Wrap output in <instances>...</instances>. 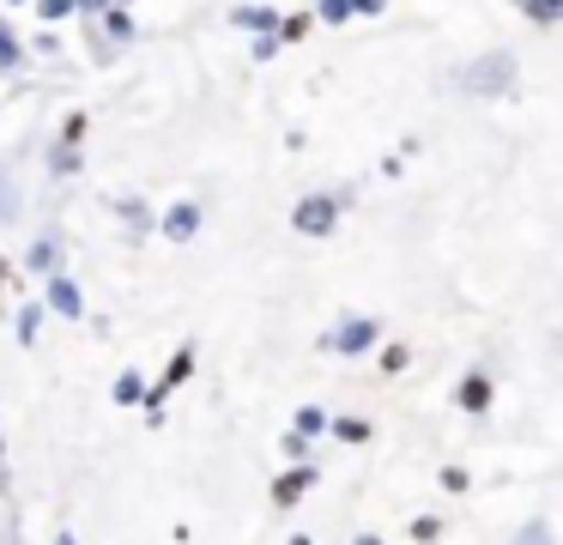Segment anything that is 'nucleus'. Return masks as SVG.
<instances>
[{"label":"nucleus","instance_id":"25","mask_svg":"<svg viewBox=\"0 0 563 545\" xmlns=\"http://www.w3.org/2000/svg\"><path fill=\"white\" fill-rule=\"evenodd\" d=\"M74 12H79V19H103V12H110V0H74Z\"/></svg>","mask_w":563,"mask_h":545},{"label":"nucleus","instance_id":"9","mask_svg":"<svg viewBox=\"0 0 563 545\" xmlns=\"http://www.w3.org/2000/svg\"><path fill=\"white\" fill-rule=\"evenodd\" d=\"M461 406H466V412H485V406H490V375H485V370H473V375L461 382Z\"/></svg>","mask_w":563,"mask_h":545},{"label":"nucleus","instance_id":"11","mask_svg":"<svg viewBox=\"0 0 563 545\" xmlns=\"http://www.w3.org/2000/svg\"><path fill=\"white\" fill-rule=\"evenodd\" d=\"M25 266L49 279V273H55V237H37V242H31V249H25Z\"/></svg>","mask_w":563,"mask_h":545},{"label":"nucleus","instance_id":"12","mask_svg":"<svg viewBox=\"0 0 563 545\" xmlns=\"http://www.w3.org/2000/svg\"><path fill=\"white\" fill-rule=\"evenodd\" d=\"M19 61H25V43H19V36H13V24L0 19V73H13Z\"/></svg>","mask_w":563,"mask_h":545},{"label":"nucleus","instance_id":"24","mask_svg":"<svg viewBox=\"0 0 563 545\" xmlns=\"http://www.w3.org/2000/svg\"><path fill=\"white\" fill-rule=\"evenodd\" d=\"M37 12H43V19H67V12H74V0H37Z\"/></svg>","mask_w":563,"mask_h":545},{"label":"nucleus","instance_id":"16","mask_svg":"<svg viewBox=\"0 0 563 545\" xmlns=\"http://www.w3.org/2000/svg\"><path fill=\"white\" fill-rule=\"evenodd\" d=\"M321 430H328V412H321V406L297 412V436H303V443H309V436H321Z\"/></svg>","mask_w":563,"mask_h":545},{"label":"nucleus","instance_id":"5","mask_svg":"<svg viewBox=\"0 0 563 545\" xmlns=\"http://www.w3.org/2000/svg\"><path fill=\"white\" fill-rule=\"evenodd\" d=\"M49 309L67 315V321H79V315H86V297H79V285L67 273H49Z\"/></svg>","mask_w":563,"mask_h":545},{"label":"nucleus","instance_id":"1","mask_svg":"<svg viewBox=\"0 0 563 545\" xmlns=\"http://www.w3.org/2000/svg\"><path fill=\"white\" fill-rule=\"evenodd\" d=\"M461 85L473 97H503L515 85V55L509 48H490V55H478V61H466L461 67Z\"/></svg>","mask_w":563,"mask_h":545},{"label":"nucleus","instance_id":"2","mask_svg":"<svg viewBox=\"0 0 563 545\" xmlns=\"http://www.w3.org/2000/svg\"><path fill=\"white\" fill-rule=\"evenodd\" d=\"M382 339V321H369V315H345L333 334H321V351H340V358H357V351H369Z\"/></svg>","mask_w":563,"mask_h":545},{"label":"nucleus","instance_id":"6","mask_svg":"<svg viewBox=\"0 0 563 545\" xmlns=\"http://www.w3.org/2000/svg\"><path fill=\"white\" fill-rule=\"evenodd\" d=\"M316 479H321V467H291L279 484H273V503H279V509H291V503H297V497H303Z\"/></svg>","mask_w":563,"mask_h":545},{"label":"nucleus","instance_id":"23","mask_svg":"<svg viewBox=\"0 0 563 545\" xmlns=\"http://www.w3.org/2000/svg\"><path fill=\"white\" fill-rule=\"evenodd\" d=\"M515 545H551V527H545V521H533V527H521V539H515Z\"/></svg>","mask_w":563,"mask_h":545},{"label":"nucleus","instance_id":"19","mask_svg":"<svg viewBox=\"0 0 563 545\" xmlns=\"http://www.w3.org/2000/svg\"><path fill=\"white\" fill-rule=\"evenodd\" d=\"M309 24H316V19L297 12V19H279V31H273V36H279V43H297V36H309Z\"/></svg>","mask_w":563,"mask_h":545},{"label":"nucleus","instance_id":"20","mask_svg":"<svg viewBox=\"0 0 563 545\" xmlns=\"http://www.w3.org/2000/svg\"><path fill=\"white\" fill-rule=\"evenodd\" d=\"M49 170H55V176H74V170H79V152H74V145H55Z\"/></svg>","mask_w":563,"mask_h":545},{"label":"nucleus","instance_id":"14","mask_svg":"<svg viewBox=\"0 0 563 545\" xmlns=\"http://www.w3.org/2000/svg\"><path fill=\"white\" fill-rule=\"evenodd\" d=\"M140 400H146V382H140L134 370L115 375V406H140Z\"/></svg>","mask_w":563,"mask_h":545},{"label":"nucleus","instance_id":"28","mask_svg":"<svg viewBox=\"0 0 563 545\" xmlns=\"http://www.w3.org/2000/svg\"><path fill=\"white\" fill-rule=\"evenodd\" d=\"M352 545H382V539H376V533H357V539H352Z\"/></svg>","mask_w":563,"mask_h":545},{"label":"nucleus","instance_id":"3","mask_svg":"<svg viewBox=\"0 0 563 545\" xmlns=\"http://www.w3.org/2000/svg\"><path fill=\"white\" fill-rule=\"evenodd\" d=\"M333 218H340V194H303L297 212H291V225L303 230V237H328Z\"/></svg>","mask_w":563,"mask_h":545},{"label":"nucleus","instance_id":"4","mask_svg":"<svg viewBox=\"0 0 563 545\" xmlns=\"http://www.w3.org/2000/svg\"><path fill=\"white\" fill-rule=\"evenodd\" d=\"M158 230H164V237H170V242H188V237H195V230H200V206H195V200H176L170 212L158 218Z\"/></svg>","mask_w":563,"mask_h":545},{"label":"nucleus","instance_id":"17","mask_svg":"<svg viewBox=\"0 0 563 545\" xmlns=\"http://www.w3.org/2000/svg\"><path fill=\"white\" fill-rule=\"evenodd\" d=\"M37 334H43V303H25V309H19V339L31 346Z\"/></svg>","mask_w":563,"mask_h":545},{"label":"nucleus","instance_id":"29","mask_svg":"<svg viewBox=\"0 0 563 545\" xmlns=\"http://www.w3.org/2000/svg\"><path fill=\"white\" fill-rule=\"evenodd\" d=\"M55 545H79V539H74V533H62V539H55Z\"/></svg>","mask_w":563,"mask_h":545},{"label":"nucleus","instance_id":"18","mask_svg":"<svg viewBox=\"0 0 563 545\" xmlns=\"http://www.w3.org/2000/svg\"><path fill=\"white\" fill-rule=\"evenodd\" d=\"M309 19H321V24H345V19H352V0H321V7L309 12Z\"/></svg>","mask_w":563,"mask_h":545},{"label":"nucleus","instance_id":"13","mask_svg":"<svg viewBox=\"0 0 563 545\" xmlns=\"http://www.w3.org/2000/svg\"><path fill=\"white\" fill-rule=\"evenodd\" d=\"M515 7H527V12H533V24H539V31H551V24L563 19V0H515Z\"/></svg>","mask_w":563,"mask_h":545},{"label":"nucleus","instance_id":"15","mask_svg":"<svg viewBox=\"0 0 563 545\" xmlns=\"http://www.w3.org/2000/svg\"><path fill=\"white\" fill-rule=\"evenodd\" d=\"M328 430L340 436V443H369V424L364 418H328Z\"/></svg>","mask_w":563,"mask_h":545},{"label":"nucleus","instance_id":"30","mask_svg":"<svg viewBox=\"0 0 563 545\" xmlns=\"http://www.w3.org/2000/svg\"><path fill=\"white\" fill-rule=\"evenodd\" d=\"M0 279H7V261H0Z\"/></svg>","mask_w":563,"mask_h":545},{"label":"nucleus","instance_id":"21","mask_svg":"<svg viewBox=\"0 0 563 545\" xmlns=\"http://www.w3.org/2000/svg\"><path fill=\"white\" fill-rule=\"evenodd\" d=\"M79 140H86V116L74 109V116L62 121V145H74V152H79Z\"/></svg>","mask_w":563,"mask_h":545},{"label":"nucleus","instance_id":"26","mask_svg":"<svg viewBox=\"0 0 563 545\" xmlns=\"http://www.w3.org/2000/svg\"><path fill=\"white\" fill-rule=\"evenodd\" d=\"M437 533H442V521H412V539H418V545H430Z\"/></svg>","mask_w":563,"mask_h":545},{"label":"nucleus","instance_id":"31","mask_svg":"<svg viewBox=\"0 0 563 545\" xmlns=\"http://www.w3.org/2000/svg\"><path fill=\"white\" fill-rule=\"evenodd\" d=\"M13 7H25V0H13Z\"/></svg>","mask_w":563,"mask_h":545},{"label":"nucleus","instance_id":"7","mask_svg":"<svg viewBox=\"0 0 563 545\" xmlns=\"http://www.w3.org/2000/svg\"><path fill=\"white\" fill-rule=\"evenodd\" d=\"M231 24H243V31L273 36V31H279V12H273V7H236V12H231Z\"/></svg>","mask_w":563,"mask_h":545},{"label":"nucleus","instance_id":"22","mask_svg":"<svg viewBox=\"0 0 563 545\" xmlns=\"http://www.w3.org/2000/svg\"><path fill=\"white\" fill-rule=\"evenodd\" d=\"M406 358H412L406 346H388V351H382V375H400V370H406Z\"/></svg>","mask_w":563,"mask_h":545},{"label":"nucleus","instance_id":"10","mask_svg":"<svg viewBox=\"0 0 563 545\" xmlns=\"http://www.w3.org/2000/svg\"><path fill=\"white\" fill-rule=\"evenodd\" d=\"M103 31H110V43H134L140 24H134V12H128V7H110V12H103Z\"/></svg>","mask_w":563,"mask_h":545},{"label":"nucleus","instance_id":"27","mask_svg":"<svg viewBox=\"0 0 563 545\" xmlns=\"http://www.w3.org/2000/svg\"><path fill=\"white\" fill-rule=\"evenodd\" d=\"M352 12H369V19H376V12H382V0H352Z\"/></svg>","mask_w":563,"mask_h":545},{"label":"nucleus","instance_id":"8","mask_svg":"<svg viewBox=\"0 0 563 545\" xmlns=\"http://www.w3.org/2000/svg\"><path fill=\"white\" fill-rule=\"evenodd\" d=\"M115 212H122V225H128V237H146L152 230V206L140 200V194H128L122 206H115Z\"/></svg>","mask_w":563,"mask_h":545}]
</instances>
